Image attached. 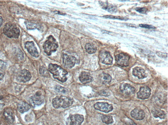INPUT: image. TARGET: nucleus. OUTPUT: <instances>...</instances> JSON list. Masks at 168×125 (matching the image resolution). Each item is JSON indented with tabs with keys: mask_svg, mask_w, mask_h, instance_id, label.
<instances>
[{
	"mask_svg": "<svg viewBox=\"0 0 168 125\" xmlns=\"http://www.w3.org/2000/svg\"><path fill=\"white\" fill-rule=\"evenodd\" d=\"M83 120V115L80 114L71 115L67 119L66 125H81Z\"/></svg>",
	"mask_w": 168,
	"mask_h": 125,
	"instance_id": "obj_5",
	"label": "nucleus"
},
{
	"mask_svg": "<svg viewBox=\"0 0 168 125\" xmlns=\"http://www.w3.org/2000/svg\"><path fill=\"white\" fill-rule=\"evenodd\" d=\"M4 107V104L0 103V114H1L2 111L3 110Z\"/></svg>",
	"mask_w": 168,
	"mask_h": 125,
	"instance_id": "obj_33",
	"label": "nucleus"
},
{
	"mask_svg": "<svg viewBox=\"0 0 168 125\" xmlns=\"http://www.w3.org/2000/svg\"><path fill=\"white\" fill-rule=\"evenodd\" d=\"M153 114L155 117H159L161 119H164L166 117V114L163 111L156 110L153 112Z\"/></svg>",
	"mask_w": 168,
	"mask_h": 125,
	"instance_id": "obj_24",
	"label": "nucleus"
},
{
	"mask_svg": "<svg viewBox=\"0 0 168 125\" xmlns=\"http://www.w3.org/2000/svg\"><path fill=\"white\" fill-rule=\"evenodd\" d=\"M85 48L87 52L89 53L90 54H93V53L96 52V47H95V45H93V44H90V43L86 44Z\"/></svg>",
	"mask_w": 168,
	"mask_h": 125,
	"instance_id": "obj_25",
	"label": "nucleus"
},
{
	"mask_svg": "<svg viewBox=\"0 0 168 125\" xmlns=\"http://www.w3.org/2000/svg\"><path fill=\"white\" fill-rule=\"evenodd\" d=\"M94 108L105 113H108L113 110V107L106 102H97L94 105Z\"/></svg>",
	"mask_w": 168,
	"mask_h": 125,
	"instance_id": "obj_8",
	"label": "nucleus"
},
{
	"mask_svg": "<svg viewBox=\"0 0 168 125\" xmlns=\"http://www.w3.org/2000/svg\"><path fill=\"white\" fill-rule=\"evenodd\" d=\"M3 31L4 34L9 38H18L20 35L19 28L16 24L11 22L6 24Z\"/></svg>",
	"mask_w": 168,
	"mask_h": 125,
	"instance_id": "obj_3",
	"label": "nucleus"
},
{
	"mask_svg": "<svg viewBox=\"0 0 168 125\" xmlns=\"http://www.w3.org/2000/svg\"><path fill=\"white\" fill-rule=\"evenodd\" d=\"M101 118L103 123H105L106 124H111L113 123V122L112 116L110 115H103L102 116Z\"/></svg>",
	"mask_w": 168,
	"mask_h": 125,
	"instance_id": "obj_26",
	"label": "nucleus"
},
{
	"mask_svg": "<svg viewBox=\"0 0 168 125\" xmlns=\"http://www.w3.org/2000/svg\"><path fill=\"white\" fill-rule=\"evenodd\" d=\"M77 60L72 56H70L67 55H63V62L65 67L67 68H72L76 64Z\"/></svg>",
	"mask_w": 168,
	"mask_h": 125,
	"instance_id": "obj_12",
	"label": "nucleus"
},
{
	"mask_svg": "<svg viewBox=\"0 0 168 125\" xmlns=\"http://www.w3.org/2000/svg\"><path fill=\"white\" fill-rule=\"evenodd\" d=\"M116 60L118 65L122 67H125L129 65L130 57L128 55L125 53H120L119 55H116Z\"/></svg>",
	"mask_w": 168,
	"mask_h": 125,
	"instance_id": "obj_6",
	"label": "nucleus"
},
{
	"mask_svg": "<svg viewBox=\"0 0 168 125\" xmlns=\"http://www.w3.org/2000/svg\"><path fill=\"white\" fill-rule=\"evenodd\" d=\"M99 94H100V95L104 96L105 97H108L110 95V92H109L108 91H106V90H103Z\"/></svg>",
	"mask_w": 168,
	"mask_h": 125,
	"instance_id": "obj_31",
	"label": "nucleus"
},
{
	"mask_svg": "<svg viewBox=\"0 0 168 125\" xmlns=\"http://www.w3.org/2000/svg\"><path fill=\"white\" fill-rule=\"evenodd\" d=\"M25 26L27 27V29L29 30H33L38 29L40 30V27L39 24L36 22H31V21H27L25 22Z\"/></svg>",
	"mask_w": 168,
	"mask_h": 125,
	"instance_id": "obj_21",
	"label": "nucleus"
},
{
	"mask_svg": "<svg viewBox=\"0 0 168 125\" xmlns=\"http://www.w3.org/2000/svg\"><path fill=\"white\" fill-rule=\"evenodd\" d=\"M79 80L81 83L84 84H85L89 83L92 81L93 78L89 73L83 71L80 75Z\"/></svg>",
	"mask_w": 168,
	"mask_h": 125,
	"instance_id": "obj_18",
	"label": "nucleus"
},
{
	"mask_svg": "<svg viewBox=\"0 0 168 125\" xmlns=\"http://www.w3.org/2000/svg\"><path fill=\"white\" fill-rule=\"evenodd\" d=\"M31 73L26 69H23L18 73L17 80L21 82H27L31 79Z\"/></svg>",
	"mask_w": 168,
	"mask_h": 125,
	"instance_id": "obj_11",
	"label": "nucleus"
},
{
	"mask_svg": "<svg viewBox=\"0 0 168 125\" xmlns=\"http://www.w3.org/2000/svg\"><path fill=\"white\" fill-rule=\"evenodd\" d=\"M55 91H57L58 92H62V93H65L67 92L66 89H65L64 87H62L59 85H57L55 87Z\"/></svg>",
	"mask_w": 168,
	"mask_h": 125,
	"instance_id": "obj_29",
	"label": "nucleus"
},
{
	"mask_svg": "<svg viewBox=\"0 0 168 125\" xmlns=\"http://www.w3.org/2000/svg\"><path fill=\"white\" fill-rule=\"evenodd\" d=\"M3 21V19L2 18V17L0 16V27H1V26H2Z\"/></svg>",
	"mask_w": 168,
	"mask_h": 125,
	"instance_id": "obj_34",
	"label": "nucleus"
},
{
	"mask_svg": "<svg viewBox=\"0 0 168 125\" xmlns=\"http://www.w3.org/2000/svg\"><path fill=\"white\" fill-rule=\"evenodd\" d=\"M4 116L6 120L9 123H13L14 121V114L13 110L10 108L6 109L4 111Z\"/></svg>",
	"mask_w": 168,
	"mask_h": 125,
	"instance_id": "obj_15",
	"label": "nucleus"
},
{
	"mask_svg": "<svg viewBox=\"0 0 168 125\" xmlns=\"http://www.w3.org/2000/svg\"><path fill=\"white\" fill-rule=\"evenodd\" d=\"M105 18H107L115 19H119V20H128V19L124 18V17H122L114 16H111V15H108V16H105Z\"/></svg>",
	"mask_w": 168,
	"mask_h": 125,
	"instance_id": "obj_28",
	"label": "nucleus"
},
{
	"mask_svg": "<svg viewBox=\"0 0 168 125\" xmlns=\"http://www.w3.org/2000/svg\"><path fill=\"white\" fill-rule=\"evenodd\" d=\"M25 47L27 50L28 52L33 57L38 58L40 55L34 43L33 42H25Z\"/></svg>",
	"mask_w": 168,
	"mask_h": 125,
	"instance_id": "obj_9",
	"label": "nucleus"
},
{
	"mask_svg": "<svg viewBox=\"0 0 168 125\" xmlns=\"http://www.w3.org/2000/svg\"><path fill=\"white\" fill-rule=\"evenodd\" d=\"M136 11L141 14H146L147 11V10L145 8H137Z\"/></svg>",
	"mask_w": 168,
	"mask_h": 125,
	"instance_id": "obj_30",
	"label": "nucleus"
},
{
	"mask_svg": "<svg viewBox=\"0 0 168 125\" xmlns=\"http://www.w3.org/2000/svg\"><path fill=\"white\" fill-rule=\"evenodd\" d=\"M138 97L141 99H145L149 98L151 95V89L147 86L141 87L139 92L137 93Z\"/></svg>",
	"mask_w": 168,
	"mask_h": 125,
	"instance_id": "obj_13",
	"label": "nucleus"
},
{
	"mask_svg": "<svg viewBox=\"0 0 168 125\" xmlns=\"http://www.w3.org/2000/svg\"><path fill=\"white\" fill-rule=\"evenodd\" d=\"M100 58L103 63L107 65L112 64L113 58L109 52L106 51H101L100 52Z\"/></svg>",
	"mask_w": 168,
	"mask_h": 125,
	"instance_id": "obj_10",
	"label": "nucleus"
},
{
	"mask_svg": "<svg viewBox=\"0 0 168 125\" xmlns=\"http://www.w3.org/2000/svg\"><path fill=\"white\" fill-rule=\"evenodd\" d=\"M131 115L132 117L137 120H143L145 116L144 112L142 110L138 108L135 109L134 110L132 111L131 113Z\"/></svg>",
	"mask_w": 168,
	"mask_h": 125,
	"instance_id": "obj_16",
	"label": "nucleus"
},
{
	"mask_svg": "<svg viewBox=\"0 0 168 125\" xmlns=\"http://www.w3.org/2000/svg\"><path fill=\"white\" fill-rule=\"evenodd\" d=\"M6 64L2 60H0V80H2L5 74Z\"/></svg>",
	"mask_w": 168,
	"mask_h": 125,
	"instance_id": "obj_23",
	"label": "nucleus"
},
{
	"mask_svg": "<svg viewBox=\"0 0 168 125\" xmlns=\"http://www.w3.org/2000/svg\"><path fill=\"white\" fill-rule=\"evenodd\" d=\"M48 70L49 72L53 74V76L55 79L62 82L66 81V76L68 74V73L60 66L56 64H50L48 67Z\"/></svg>",
	"mask_w": 168,
	"mask_h": 125,
	"instance_id": "obj_1",
	"label": "nucleus"
},
{
	"mask_svg": "<svg viewBox=\"0 0 168 125\" xmlns=\"http://www.w3.org/2000/svg\"><path fill=\"white\" fill-rule=\"evenodd\" d=\"M30 108H31L30 105L24 102H21L20 103L18 104V111L21 113H24L26 112H27L30 109Z\"/></svg>",
	"mask_w": 168,
	"mask_h": 125,
	"instance_id": "obj_20",
	"label": "nucleus"
},
{
	"mask_svg": "<svg viewBox=\"0 0 168 125\" xmlns=\"http://www.w3.org/2000/svg\"><path fill=\"white\" fill-rule=\"evenodd\" d=\"M132 73L135 76L137 77L140 79H142L146 78L147 76L145 71L140 67H135L133 69Z\"/></svg>",
	"mask_w": 168,
	"mask_h": 125,
	"instance_id": "obj_17",
	"label": "nucleus"
},
{
	"mask_svg": "<svg viewBox=\"0 0 168 125\" xmlns=\"http://www.w3.org/2000/svg\"><path fill=\"white\" fill-rule=\"evenodd\" d=\"M59 45L55 39L52 36H49L43 44V50L48 55H51L53 52L56 51Z\"/></svg>",
	"mask_w": 168,
	"mask_h": 125,
	"instance_id": "obj_4",
	"label": "nucleus"
},
{
	"mask_svg": "<svg viewBox=\"0 0 168 125\" xmlns=\"http://www.w3.org/2000/svg\"><path fill=\"white\" fill-rule=\"evenodd\" d=\"M100 79L103 84L109 83L112 80V77L109 74L106 73H103L100 76Z\"/></svg>",
	"mask_w": 168,
	"mask_h": 125,
	"instance_id": "obj_22",
	"label": "nucleus"
},
{
	"mask_svg": "<svg viewBox=\"0 0 168 125\" xmlns=\"http://www.w3.org/2000/svg\"><path fill=\"white\" fill-rule=\"evenodd\" d=\"M73 103V99L66 96H57L52 100L53 106L55 109L61 108H66L70 107Z\"/></svg>",
	"mask_w": 168,
	"mask_h": 125,
	"instance_id": "obj_2",
	"label": "nucleus"
},
{
	"mask_svg": "<svg viewBox=\"0 0 168 125\" xmlns=\"http://www.w3.org/2000/svg\"><path fill=\"white\" fill-rule=\"evenodd\" d=\"M43 102V99L42 98L40 94H38V92H37L34 96H32L30 99V103L33 107L40 105Z\"/></svg>",
	"mask_w": 168,
	"mask_h": 125,
	"instance_id": "obj_14",
	"label": "nucleus"
},
{
	"mask_svg": "<svg viewBox=\"0 0 168 125\" xmlns=\"http://www.w3.org/2000/svg\"><path fill=\"white\" fill-rule=\"evenodd\" d=\"M128 125H137L136 123H129Z\"/></svg>",
	"mask_w": 168,
	"mask_h": 125,
	"instance_id": "obj_35",
	"label": "nucleus"
},
{
	"mask_svg": "<svg viewBox=\"0 0 168 125\" xmlns=\"http://www.w3.org/2000/svg\"><path fill=\"white\" fill-rule=\"evenodd\" d=\"M100 3L101 5V7L103 8L106 9V11H108L110 13H115L117 11V8L116 6L112 5L107 2L100 1Z\"/></svg>",
	"mask_w": 168,
	"mask_h": 125,
	"instance_id": "obj_19",
	"label": "nucleus"
},
{
	"mask_svg": "<svg viewBox=\"0 0 168 125\" xmlns=\"http://www.w3.org/2000/svg\"><path fill=\"white\" fill-rule=\"evenodd\" d=\"M140 27H144V28H146V29H155V27L153 26H150V25H147V24H140Z\"/></svg>",
	"mask_w": 168,
	"mask_h": 125,
	"instance_id": "obj_32",
	"label": "nucleus"
},
{
	"mask_svg": "<svg viewBox=\"0 0 168 125\" xmlns=\"http://www.w3.org/2000/svg\"><path fill=\"white\" fill-rule=\"evenodd\" d=\"M40 73L42 76L43 77H48L49 76L48 71L47 70V69L45 67H40Z\"/></svg>",
	"mask_w": 168,
	"mask_h": 125,
	"instance_id": "obj_27",
	"label": "nucleus"
},
{
	"mask_svg": "<svg viewBox=\"0 0 168 125\" xmlns=\"http://www.w3.org/2000/svg\"><path fill=\"white\" fill-rule=\"evenodd\" d=\"M120 91L123 95L129 96L134 94L135 89L129 84H122L120 86Z\"/></svg>",
	"mask_w": 168,
	"mask_h": 125,
	"instance_id": "obj_7",
	"label": "nucleus"
}]
</instances>
